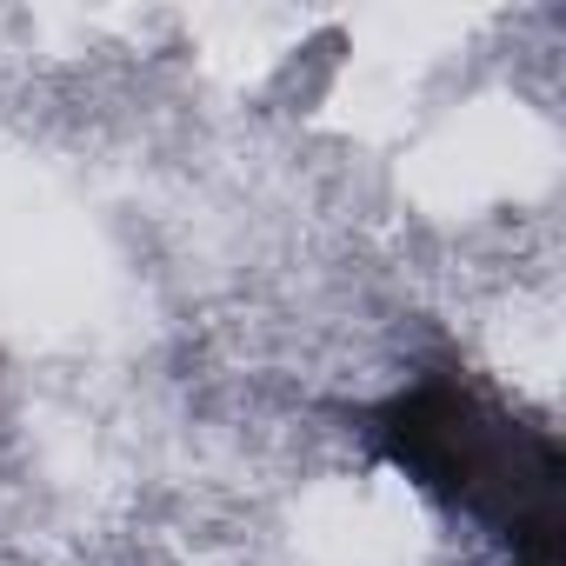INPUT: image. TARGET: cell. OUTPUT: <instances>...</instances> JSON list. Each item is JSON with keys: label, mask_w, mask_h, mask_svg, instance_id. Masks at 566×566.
Listing matches in <instances>:
<instances>
[{"label": "cell", "mask_w": 566, "mask_h": 566, "mask_svg": "<svg viewBox=\"0 0 566 566\" xmlns=\"http://www.w3.org/2000/svg\"><path fill=\"white\" fill-rule=\"evenodd\" d=\"M374 433L387 460L473 533H500L506 553L553 566L559 533V453L546 427H526L467 374H413L400 380Z\"/></svg>", "instance_id": "cell-1"}]
</instances>
